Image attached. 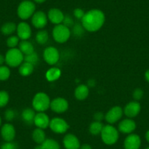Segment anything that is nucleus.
<instances>
[{
    "label": "nucleus",
    "mask_w": 149,
    "mask_h": 149,
    "mask_svg": "<svg viewBox=\"0 0 149 149\" xmlns=\"http://www.w3.org/2000/svg\"><path fill=\"white\" fill-rule=\"evenodd\" d=\"M9 102V94L5 91H0V107L7 105Z\"/></svg>",
    "instance_id": "obj_32"
},
{
    "label": "nucleus",
    "mask_w": 149,
    "mask_h": 149,
    "mask_svg": "<svg viewBox=\"0 0 149 149\" xmlns=\"http://www.w3.org/2000/svg\"><path fill=\"white\" fill-rule=\"evenodd\" d=\"M71 35L70 28L65 26L64 24H58L53 29V37L56 42L64 43L67 42Z\"/></svg>",
    "instance_id": "obj_5"
},
{
    "label": "nucleus",
    "mask_w": 149,
    "mask_h": 149,
    "mask_svg": "<svg viewBox=\"0 0 149 149\" xmlns=\"http://www.w3.org/2000/svg\"><path fill=\"white\" fill-rule=\"evenodd\" d=\"M49 36H48V31L45 30H40L36 34V41L38 44L44 45L46 43L48 40Z\"/></svg>",
    "instance_id": "obj_28"
},
{
    "label": "nucleus",
    "mask_w": 149,
    "mask_h": 149,
    "mask_svg": "<svg viewBox=\"0 0 149 149\" xmlns=\"http://www.w3.org/2000/svg\"><path fill=\"white\" fill-rule=\"evenodd\" d=\"M24 60V56L18 48H10L5 55V62L12 67L21 65Z\"/></svg>",
    "instance_id": "obj_4"
},
{
    "label": "nucleus",
    "mask_w": 149,
    "mask_h": 149,
    "mask_svg": "<svg viewBox=\"0 0 149 149\" xmlns=\"http://www.w3.org/2000/svg\"><path fill=\"white\" fill-rule=\"evenodd\" d=\"M19 43V37L16 36H11L7 40V45L9 48H15Z\"/></svg>",
    "instance_id": "obj_33"
},
{
    "label": "nucleus",
    "mask_w": 149,
    "mask_h": 149,
    "mask_svg": "<svg viewBox=\"0 0 149 149\" xmlns=\"http://www.w3.org/2000/svg\"><path fill=\"white\" fill-rule=\"evenodd\" d=\"M140 110H141V106L140 103L137 101H132L129 102L123 110H124V114L128 118H132L137 116L140 113Z\"/></svg>",
    "instance_id": "obj_12"
},
{
    "label": "nucleus",
    "mask_w": 149,
    "mask_h": 149,
    "mask_svg": "<svg viewBox=\"0 0 149 149\" xmlns=\"http://www.w3.org/2000/svg\"><path fill=\"white\" fill-rule=\"evenodd\" d=\"M16 29L17 26L14 23L8 22L2 26L1 28V31L5 35H10V34H12Z\"/></svg>",
    "instance_id": "obj_29"
},
{
    "label": "nucleus",
    "mask_w": 149,
    "mask_h": 149,
    "mask_svg": "<svg viewBox=\"0 0 149 149\" xmlns=\"http://www.w3.org/2000/svg\"><path fill=\"white\" fill-rule=\"evenodd\" d=\"M89 94V88L88 86L81 84L74 90V97L78 100H84L88 97Z\"/></svg>",
    "instance_id": "obj_20"
},
{
    "label": "nucleus",
    "mask_w": 149,
    "mask_h": 149,
    "mask_svg": "<svg viewBox=\"0 0 149 149\" xmlns=\"http://www.w3.org/2000/svg\"><path fill=\"white\" fill-rule=\"evenodd\" d=\"M69 104L67 100L62 97H57L51 102L50 107L54 112L56 113H62L67 111L68 109Z\"/></svg>",
    "instance_id": "obj_10"
},
{
    "label": "nucleus",
    "mask_w": 149,
    "mask_h": 149,
    "mask_svg": "<svg viewBox=\"0 0 149 149\" xmlns=\"http://www.w3.org/2000/svg\"><path fill=\"white\" fill-rule=\"evenodd\" d=\"M94 118L96 121H100V122H101V121L104 119V116L102 113H101V112H98V113H96L94 114Z\"/></svg>",
    "instance_id": "obj_40"
},
{
    "label": "nucleus",
    "mask_w": 149,
    "mask_h": 149,
    "mask_svg": "<svg viewBox=\"0 0 149 149\" xmlns=\"http://www.w3.org/2000/svg\"><path fill=\"white\" fill-rule=\"evenodd\" d=\"M51 106V100L45 93L39 92L35 94L32 100L33 109L38 113L45 112Z\"/></svg>",
    "instance_id": "obj_2"
},
{
    "label": "nucleus",
    "mask_w": 149,
    "mask_h": 149,
    "mask_svg": "<svg viewBox=\"0 0 149 149\" xmlns=\"http://www.w3.org/2000/svg\"><path fill=\"white\" fill-rule=\"evenodd\" d=\"M84 29H85L84 28V26H82V24H74V27H73V34H74V36L76 37H81L83 34H84Z\"/></svg>",
    "instance_id": "obj_34"
},
{
    "label": "nucleus",
    "mask_w": 149,
    "mask_h": 149,
    "mask_svg": "<svg viewBox=\"0 0 149 149\" xmlns=\"http://www.w3.org/2000/svg\"><path fill=\"white\" fill-rule=\"evenodd\" d=\"M105 16L102 11L94 9L85 13L82 18V26L86 31L94 32L100 30L104 25Z\"/></svg>",
    "instance_id": "obj_1"
},
{
    "label": "nucleus",
    "mask_w": 149,
    "mask_h": 149,
    "mask_svg": "<svg viewBox=\"0 0 149 149\" xmlns=\"http://www.w3.org/2000/svg\"><path fill=\"white\" fill-rule=\"evenodd\" d=\"M63 144L65 149H80L81 143L74 134H67L63 139Z\"/></svg>",
    "instance_id": "obj_14"
},
{
    "label": "nucleus",
    "mask_w": 149,
    "mask_h": 149,
    "mask_svg": "<svg viewBox=\"0 0 149 149\" xmlns=\"http://www.w3.org/2000/svg\"><path fill=\"white\" fill-rule=\"evenodd\" d=\"M32 139L36 143L40 145L46 140L45 138V133L42 129L37 128L33 131L32 132Z\"/></svg>",
    "instance_id": "obj_23"
},
{
    "label": "nucleus",
    "mask_w": 149,
    "mask_h": 149,
    "mask_svg": "<svg viewBox=\"0 0 149 149\" xmlns=\"http://www.w3.org/2000/svg\"><path fill=\"white\" fill-rule=\"evenodd\" d=\"M101 138L103 143L106 145H113L118 141L119 134L118 131L113 126L108 124L103 127L101 132Z\"/></svg>",
    "instance_id": "obj_3"
},
{
    "label": "nucleus",
    "mask_w": 149,
    "mask_h": 149,
    "mask_svg": "<svg viewBox=\"0 0 149 149\" xmlns=\"http://www.w3.org/2000/svg\"><path fill=\"white\" fill-rule=\"evenodd\" d=\"M135 122L131 118H127V119L123 120L118 124V130L124 134H131L135 130Z\"/></svg>",
    "instance_id": "obj_17"
},
{
    "label": "nucleus",
    "mask_w": 149,
    "mask_h": 149,
    "mask_svg": "<svg viewBox=\"0 0 149 149\" xmlns=\"http://www.w3.org/2000/svg\"><path fill=\"white\" fill-rule=\"evenodd\" d=\"M19 50L24 55H29L34 52V48L32 44L28 40H22L19 43Z\"/></svg>",
    "instance_id": "obj_25"
},
{
    "label": "nucleus",
    "mask_w": 149,
    "mask_h": 149,
    "mask_svg": "<svg viewBox=\"0 0 149 149\" xmlns=\"http://www.w3.org/2000/svg\"><path fill=\"white\" fill-rule=\"evenodd\" d=\"M48 18L51 23L56 24V25H58V24H61L63 22L64 15L59 9L52 8L48 11Z\"/></svg>",
    "instance_id": "obj_19"
},
{
    "label": "nucleus",
    "mask_w": 149,
    "mask_h": 149,
    "mask_svg": "<svg viewBox=\"0 0 149 149\" xmlns=\"http://www.w3.org/2000/svg\"><path fill=\"white\" fill-rule=\"evenodd\" d=\"M34 1L35 2H37V3L41 4V3H43V2H45L46 0H34Z\"/></svg>",
    "instance_id": "obj_45"
},
{
    "label": "nucleus",
    "mask_w": 149,
    "mask_h": 149,
    "mask_svg": "<svg viewBox=\"0 0 149 149\" xmlns=\"http://www.w3.org/2000/svg\"><path fill=\"white\" fill-rule=\"evenodd\" d=\"M0 125H1V118H0Z\"/></svg>",
    "instance_id": "obj_46"
},
{
    "label": "nucleus",
    "mask_w": 149,
    "mask_h": 149,
    "mask_svg": "<svg viewBox=\"0 0 149 149\" xmlns=\"http://www.w3.org/2000/svg\"><path fill=\"white\" fill-rule=\"evenodd\" d=\"M48 15L42 11H37L34 13L31 17L32 25L37 29H43L48 24Z\"/></svg>",
    "instance_id": "obj_11"
},
{
    "label": "nucleus",
    "mask_w": 149,
    "mask_h": 149,
    "mask_svg": "<svg viewBox=\"0 0 149 149\" xmlns=\"http://www.w3.org/2000/svg\"><path fill=\"white\" fill-rule=\"evenodd\" d=\"M5 117L7 121H12L15 117V112L13 110H12V109H8V110L5 111Z\"/></svg>",
    "instance_id": "obj_35"
},
{
    "label": "nucleus",
    "mask_w": 149,
    "mask_h": 149,
    "mask_svg": "<svg viewBox=\"0 0 149 149\" xmlns=\"http://www.w3.org/2000/svg\"><path fill=\"white\" fill-rule=\"evenodd\" d=\"M33 71H34V65H32L31 64L25 61L20 65L19 73L22 76H29L33 72Z\"/></svg>",
    "instance_id": "obj_26"
},
{
    "label": "nucleus",
    "mask_w": 149,
    "mask_h": 149,
    "mask_svg": "<svg viewBox=\"0 0 149 149\" xmlns=\"http://www.w3.org/2000/svg\"><path fill=\"white\" fill-rule=\"evenodd\" d=\"M104 125L100 121H94L89 126V132L93 135H98L101 134Z\"/></svg>",
    "instance_id": "obj_27"
},
{
    "label": "nucleus",
    "mask_w": 149,
    "mask_h": 149,
    "mask_svg": "<svg viewBox=\"0 0 149 149\" xmlns=\"http://www.w3.org/2000/svg\"><path fill=\"white\" fill-rule=\"evenodd\" d=\"M34 149H60V146L54 139H46L42 144L36 146Z\"/></svg>",
    "instance_id": "obj_21"
},
{
    "label": "nucleus",
    "mask_w": 149,
    "mask_h": 149,
    "mask_svg": "<svg viewBox=\"0 0 149 149\" xmlns=\"http://www.w3.org/2000/svg\"><path fill=\"white\" fill-rule=\"evenodd\" d=\"M35 112L32 108H26L23 110L21 117L22 119L27 124H34V119L35 117Z\"/></svg>",
    "instance_id": "obj_22"
},
{
    "label": "nucleus",
    "mask_w": 149,
    "mask_h": 149,
    "mask_svg": "<svg viewBox=\"0 0 149 149\" xmlns=\"http://www.w3.org/2000/svg\"><path fill=\"white\" fill-rule=\"evenodd\" d=\"M10 75V70L8 67L1 66L0 67V81H6Z\"/></svg>",
    "instance_id": "obj_31"
},
{
    "label": "nucleus",
    "mask_w": 149,
    "mask_h": 149,
    "mask_svg": "<svg viewBox=\"0 0 149 149\" xmlns=\"http://www.w3.org/2000/svg\"><path fill=\"white\" fill-rule=\"evenodd\" d=\"M1 134L6 142H11L15 137V130L11 124H5L1 130Z\"/></svg>",
    "instance_id": "obj_18"
},
{
    "label": "nucleus",
    "mask_w": 149,
    "mask_h": 149,
    "mask_svg": "<svg viewBox=\"0 0 149 149\" xmlns=\"http://www.w3.org/2000/svg\"><path fill=\"white\" fill-rule=\"evenodd\" d=\"M49 127L56 134H63L68 130L69 124L61 118H54L51 120Z\"/></svg>",
    "instance_id": "obj_7"
},
{
    "label": "nucleus",
    "mask_w": 149,
    "mask_h": 149,
    "mask_svg": "<svg viewBox=\"0 0 149 149\" xmlns=\"http://www.w3.org/2000/svg\"><path fill=\"white\" fill-rule=\"evenodd\" d=\"M140 146L141 139L136 134H130L124 140V149H139Z\"/></svg>",
    "instance_id": "obj_13"
},
{
    "label": "nucleus",
    "mask_w": 149,
    "mask_h": 149,
    "mask_svg": "<svg viewBox=\"0 0 149 149\" xmlns=\"http://www.w3.org/2000/svg\"><path fill=\"white\" fill-rule=\"evenodd\" d=\"M60 76H61V70L57 67H52L49 69L45 74L47 80L51 82L57 81L60 78Z\"/></svg>",
    "instance_id": "obj_24"
},
{
    "label": "nucleus",
    "mask_w": 149,
    "mask_h": 149,
    "mask_svg": "<svg viewBox=\"0 0 149 149\" xmlns=\"http://www.w3.org/2000/svg\"><path fill=\"white\" fill-rule=\"evenodd\" d=\"M145 78H146V81L149 83V70H148L145 73Z\"/></svg>",
    "instance_id": "obj_43"
},
{
    "label": "nucleus",
    "mask_w": 149,
    "mask_h": 149,
    "mask_svg": "<svg viewBox=\"0 0 149 149\" xmlns=\"http://www.w3.org/2000/svg\"><path fill=\"white\" fill-rule=\"evenodd\" d=\"M146 149H149V147H148V148H146Z\"/></svg>",
    "instance_id": "obj_47"
},
{
    "label": "nucleus",
    "mask_w": 149,
    "mask_h": 149,
    "mask_svg": "<svg viewBox=\"0 0 149 149\" xmlns=\"http://www.w3.org/2000/svg\"><path fill=\"white\" fill-rule=\"evenodd\" d=\"M146 139L148 142L149 143V130H148L146 133Z\"/></svg>",
    "instance_id": "obj_44"
},
{
    "label": "nucleus",
    "mask_w": 149,
    "mask_h": 149,
    "mask_svg": "<svg viewBox=\"0 0 149 149\" xmlns=\"http://www.w3.org/2000/svg\"><path fill=\"white\" fill-rule=\"evenodd\" d=\"M17 34L19 39L27 40L31 35V29L30 26L26 22H21L17 26Z\"/></svg>",
    "instance_id": "obj_15"
},
{
    "label": "nucleus",
    "mask_w": 149,
    "mask_h": 149,
    "mask_svg": "<svg viewBox=\"0 0 149 149\" xmlns=\"http://www.w3.org/2000/svg\"><path fill=\"white\" fill-rule=\"evenodd\" d=\"M35 5L31 1L25 0L21 2L18 8V15L22 20H26L32 17L35 13Z\"/></svg>",
    "instance_id": "obj_6"
},
{
    "label": "nucleus",
    "mask_w": 149,
    "mask_h": 149,
    "mask_svg": "<svg viewBox=\"0 0 149 149\" xmlns=\"http://www.w3.org/2000/svg\"><path fill=\"white\" fill-rule=\"evenodd\" d=\"M1 149H18L17 145L11 142H7L1 146Z\"/></svg>",
    "instance_id": "obj_38"
},
{
    "label": "nucleus",
    "mask_w": 149,
    "mask_h": 149,
    "mask_svg": "<svg viewBox=\"0 0 149 149\" xmlns=\"http://www.w3.org/2000/svg\"><path fill=\"white\" fill-rule=\"evenodd\" d=\"M5 61V56H4L0 54V65L3 64Z\"/></svg>",
    "instance_id": "obj_42"
},
{
    "label": "nucleus",
    "mask_w": 149,
    "mask_h": 149,
    "mask_svg": "<svg viewBox=\"0 0 149 149\" xmlns=\"http://www.w3.org/2000/svg\"><path fill=\"white\" fill-rule=\"evenodd\" d=\"M73 14H74V17L76 18L82 20L84 15H85V13H84V11L82 9H81V8H76V9L74 10V12H73Z\"/></svg>",
    "instance_id": "obj_39"
},
{
    "label": "nucleus",
    "mask_w": 149,
    "mask_h": 149,
    "mask_svg": "<svg viewBox=\"0 0 149 149\" xmlns=\"http://www.w3.org/2000/svg\"><path fill=\"white\" fill-rule=\"evenodd\" d=\"M123 109L119 106H115L107 111L104 115L106 121L110 124H113L119 121L123 116Z\"/></svg>",
    "instance_id": "obj_8"
},
{
    "label": "nucleus",
    "mask_w": 149,
    "mask_h": 149,
    "mask_svg": "<svg viewBox=\"0 0 149 149\" xmlns=\"http://www.w3.org/2000/svg\"><path fill=\"white\" fill-rule=\"evenodd\" d=\"M39 60V57L36 52H33L32 54H29V55H26L24 56V61L26 62H28L29 64H31L32 65H35Z\"/></svg>",
    "instance_id": "obj_30"
},
{
    "label": "nucleus",
    "mask_w": 149,
    "mask_h": 149,
    "mask_svg": "<svg viewBox=\"0 0 149 149\" xmlns=\"http://www.w3.org/2000/svg\"><path fill=\"white\" fill-rule=\"evenodd\" d=\"M143 91L141 89V88H136L134 91H133V98L136 100V101H138V100H140L143 97Z\"/></svg>",
    "instance_id": "obj_36"
},
{
    "label": "nucleus",
    "mask_w": 149,
    "mask_h": 149,
    "mask_svg": "<svg viewBox=\"0 0 149 149\" xmlns=\"http://www.w3.org/2000/svg\"><path fill=\"white\" fill-rule=\"evenodd\" d=\"M80 149H92L91 146L88 144H84L81 146Z\"/></svg>",
    "instance_id": "obj_41"
},
{
    "label": "nucleus",
    "mask_w": 149,
    "mask_h": 149,
    "mask_svg": "<svg viewBox=\"0 0 149 149\" xmlns=\"http://www.w3.org/2000/svg\"><path fill=\"white\" fill-rule=\"evenodd\" d=\"M60 58L58 51L54 47H48L44 50L43 58L49 65H54L58 61Z\"/></svg>",
    "instance_id": "obj_9"
},
{
    "label": "nucleus",
    "mask_w": 149,
    "mask_h": 149,
    "mask_svg": "<svg viewBox=\"0 0 149 149\" xmlns=\"http://www.w3.org/2000/svg\"><path fill=\"white\" fill-rule=\"evenodd\" d=\"M49 117L44 112H40L35 115L34 119V124H35L37 128H40L44 130L49 127L50 124Z\"/></svg>",
    "instance_id": "obj_16"
},
{
    "label": "nucleus",
    "mask_w": 149,
    "mask_h": 149,
    "mask_svg": "<svg viewBox=\"0 0 149 149\" xmlns=\"http://www.w3.org/2000/svg\"><path fill=\"white\" fill-rule=\"evenodd\" d=\"M62 23L65 26L68 27V28H70V27H71L72 26L74 25V21H73V19L70 16H68V15L64 16V20H63Z\"/></svg>",
    "instance_id": "obj_37"
}]
</instances>
